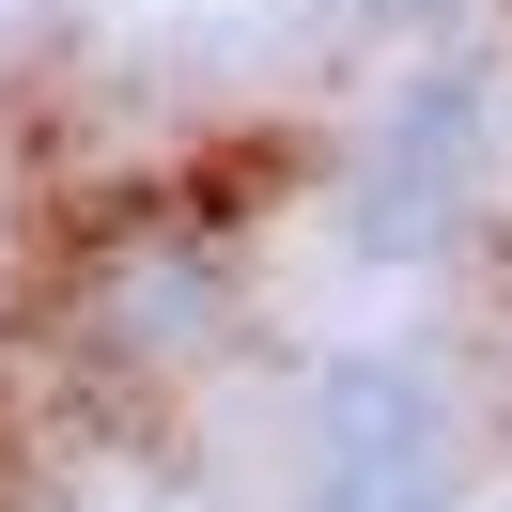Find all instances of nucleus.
<instances>
[{
    "label": "nucleus",
    "instance_id": "3",
    "mask_svg": "<svg viewBox=\"0 0 512 512\" xmlns=\"http://www.w3.org/2000/svg\"><path fill=\"white\" fill-rule=\"evenodd\" d=\"M466 156H481V94L466 78H435V94H404L373 125V249H435L450 202H466Z\"/></svg>",
    "mask_w": 512,
    "mask_h": 512
},
{
    "label": "nucleus",
    "instance_id": "1",
    "mask_svg": "<svg viewBox=\"0 0 512 512\" xmlns=\"http://www.w3.org/2000/svg\"><path fill=\"white\" fill-rule=\"evenodd\" d=\"M435 388L404 373V357H342V373L311 388V481H295V512H435Z\"/></svg>",
    "mask_w": 512,
    "mask_h": 512
},
{
    "label": "nucleus",
    "instance_id": "2",
    "mask_svg": "<svg viewBox=\"0 0 512 512\" xmlns=\"http://www.w3.org/2000/svg\"><path fill=\"white\" fill-rule=\"evenodd\" d=\"M78 326H94L109 373H171V357H202V326H218V233H125V249H94Z\"/></svg>",
    "mask_w": 512,
    "mask_h": 512
}]
</instances>
